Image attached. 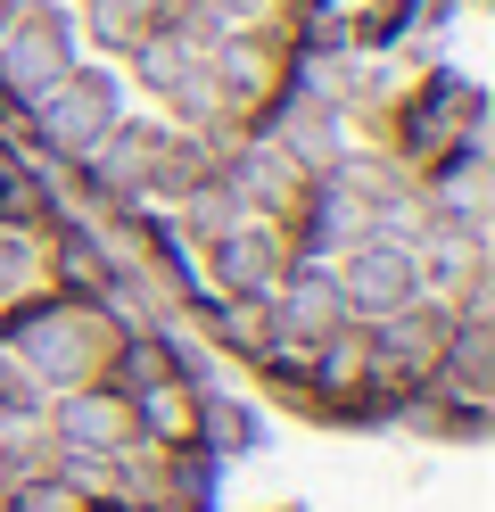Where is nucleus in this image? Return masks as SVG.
Returning <instances> with one entry per match:
<instances>
[{
  "label": "nucleus",
  "instance_id": "10",
  "mask_svg": "<svg viewBox=\"0 0 495 512\" xmlns=\"http://www.w3.org/2000/svg\"><path fill=\"white\" fill-rule=\"evenodd\" d=\"M17 9H25V0H0V34H9V17H17Z\"/></svg>",
  "mask_w": 495,
  "mask_h": 512
},
{
  "label": "nucleus",
  "instance_id": "7",
  "mask_svg": "<svg viewBox=\"0 0 495 512\" xmlns=\"http://www.w3.org/2000/svg\"><path fill=\"white\" fill-rule=\"evenodd\" d=\"M50 290L42 281V232H17V223H0V314H9L17 298Z\"/></svg>",
  "mask_w": 495,
  "mask_h": 512
},
{
  "label": "nucleus",
  "instance_id": "1",
  "mask_svg": "<svg viewBox=\"0 0 495 512\" xmlns=\"http://www.w3.org/2000/svg\"><path fill=\"white\" fill-rule=\"evenodd\" d=\"M116 323L99 314L91 298H66V290H33V298H17L9 314H0V356H17L25 372H33V389H91L99 372H108V356H116Z\"/></svg>",
  "mask_w": 495,
  "mask_h": 512
},
{
  "label": "nucleus",
  "instance_id": "9",
  "mask_svg": "<svg viewBox=\"0 0 495 512\" xmlns=\"http://www.w3.org/2000/svg\"><path fill=\"white\" fill-rule=\"evenodd\" d=\"M42 405H50V397L33 389V372H25L17 356H0V422H33Z\"/></svg>",
  "mask_w": 495,
  "mask_h": 512
},
{
  "label": "nucleus",
  "instance_id": "3",
  "mask_svg": "<svg viewBox=\"0 0 495 512\" xmlns=\"http://www.w3.org/2000/svg\"><path fill=\"white\" fill-rule=\"evenodd\" d=\"M66 67H75V17L58 0H25L0 34V108L25 116V100H42Z\"/></svg>",
  "mask_w": 495,
  "mask_h": 512
},
{
  "label": "nucleus",
  "instance_id": "6",
  "mask_svg": "<svg viewBox=\"0 0 495 512\" xmlns=\"http://www.w3.org/2000/svg\"><path fill=\"white\" fill-rule=\"evenodd\" d=\"M264 314H273V339L281 347H322V339L355 331L330 265H297V256H289V273L273 281V290H264Z\"/></svg>",
  "mask_w": 495,
  "mask_h": 512
},
{
  "label": "nucleus",
  "instance_id": "4",
  "mask_svg": "<svg viewBox=\"0 0 495 512\" xmlns=\"http://www.w3.org/2000/svg\"><path fill=\"white\" fill-rule=\"evenodd\" d=\"M330 281H339V298H347V323H388V314H405L421 306V256L405 240H380V232H363L347 256H330Z\"/></svg>",
  "mask_w": 495,
  "mask_h": 512
},
{
  "label": "nucleus",
  "instance_id": "8",
  "mask_svg": "<svg viewBox=\"0 0 495 512\" xmlns=\"http://www.w3.org/2000/svg\"><path fill=\"white\" fill-rule=\"evenodd\" d=\"M0 512H91V496L75 479H58V471H33V479H17V488L0 496Z\"/></svg>",
  "mask_w": 495,
  "mask_h": 512
},
{
  "label": "nucleus",
  "instance_id": "5",
  "mask_svg": "<svg viewBox=\"0 0 495 512\" xmlns=\"http://www.w3.org/2000/svg\"><path fill=\"white\" fill-rule=\"evenodd\" d=\"M198 256H207V298H264L289 273V240H281L273 215H240L231 232H215Z\"/></svg>",
  "mask_w": 495,
  "mask_h": 512
},
{
  "label": "nucleus",
  "instance_id": "2",
  "mask_svg": "<svg viewBox=\"0 0 495 512\" xmlns=\"http://www.w3.org/2000/svg\"><path fill=\"white\" fill-rule=\"evenodd\" d=\"M116 116H124V83L108 67H83V58H75L42 100H25V116H17L25 133L17 141L42 149V157H58V166H83V157L116 133Z\"/></svg>",
  "mask_w": 495,
  "mask_h": 512
}]
</instances>
